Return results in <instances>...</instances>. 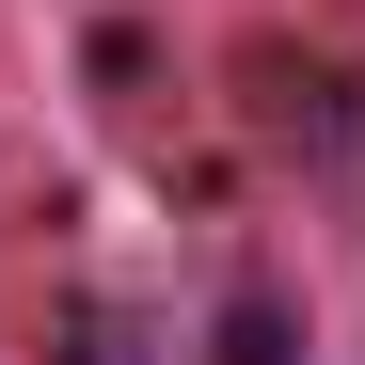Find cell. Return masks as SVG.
<instances>
[{"instance_id":"obj_1","label":"cell","mask_w":365,"mask_h":365,"mask_svg":"<svg viewBox=\"0 0 365 365\" xmlns=\"http://www.w3.org/2000/svg\"><path fill=\"white\" fill-rule=\"evenodd\" d=\"M222 365H302V349H286V318H270V302H238V318H222Z\"/></svg>"}]
</instances>
